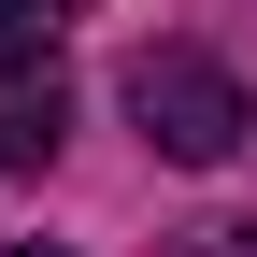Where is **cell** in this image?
I'll return each instance as SVG.
<instances>
[{"label": "cell", "instance_id": "1", "mask_svg": "<svg viewBox=\"0 0 257 257\" xmlns=\"http://www.w3.org/2000/svg\"><path fill=\"white\" fill-rule=\"evenodd\" d=\"M128 114H143V143L172 157V172H229L243 128H257L243 72H229V57H200V43H143V57H128Z\"/></svg>", "mask_w": 257, "mask_h": 257}, {"label": "cell", "instance_id": "2", "mask_svg": "<svg viewBox=\"0 0 257 257\" xmlns=\"http://www.w3.org/2000/svg\"><path fill=\"white\" fill-rule=\"evenodd\" d=\"M57 143H72V72H57V57H0V157L43 172Z\"/></svg>", "mask_w": 257, "mask_h": 257}, {"label": "cell", "instance_id": "3", "mask_svg": "<svg viewBox=\"0 0 257 257\" xmlns=\"http://www.w3.org/2000/svg\"><path fill=\"white\" fill-rule=\"evenodd\" d=\"M57 15H72V0H0V57H29V43H57Z\"/></svg>", "mask_w": 257, "mask_h": 257}, {"label": "cell", "instance_id": "4", "mask_svg": "<svg viewBox=\"0 0 257 257\" xmlns=\"http://www.w3.org/2000/svg\"><path fill=\"white\" fill-rule=\"evenodd\" d=\"M15 257H57V243H15Z\"/></svg>", "mask_w": 257, "mask_h": 257}]
</instances>
